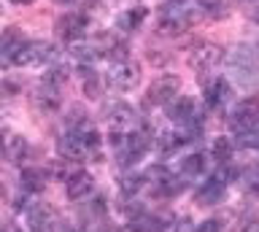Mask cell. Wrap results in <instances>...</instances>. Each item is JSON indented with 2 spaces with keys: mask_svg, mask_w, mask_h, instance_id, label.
<instances>
[{
  "mask_svg": "<svg viewBox=\"0 0 259 232\" xmlns=\"http://www.w3.org/2000/svg\"><path fill=\"white\" fill-rule=\"evenodd\" d=\"M227 62H230V73L238 81L240 89H254L259 84V52L254 46H248V43L235 46Z\"/></svg>",
  "mask_w": 259,
  "mask_h": 232,
  "instance_id": "6da1fadb",
  "label": "cell"
},
{
  "mask_svg": "<svg viewBox=\"0 0 259 232\" xmlns=\"http://www.w3.org/2000/svg\"><path fill=\"white\" fill-rule=\"evenodd\" d=\"M227 122H230V127L235 130V135L254 130L256 122H259V98L240 100L238 106L232 108V114H230V119H227Z\"/></svg>",
  "mask_w": 259,
  "mask_h": 232,
  "instance_id": "7a4b0ae2",
  "label": "cell"
},
{
  "mask_svg": "<svg viewBox=\"0 0 259 232\" xmlns=\"http://www.w3.org/2000/svg\"><path fill=\"white\" fill-rule=\"evenodd\" d=\"M178 89H181V78L173 76V73L154 78V84L149 86V92H146V106H167V103L178 95Z\"/></svg>",
  "mask_w": 259,
  "mask_h": 232,
  "instance_id": "3957f363",
  "label": "cell"
},
{
  "mask_svg": "<svg viewBox=\"0 0 259 232\" xmlns=\"http://www.w3.org/2000/svg\"><path fill=\"white\" fill-rule=\"evenodd\" d=\"M167 116H170V122L184 124V127L197 124L202 119V114L197 111V103H194L189 95H176V98L167 103Z\"/></svg>",
  "mask_w": 259,
  "mask_h": 232,
  "instance_id": "277c9868",
  "label": "cell"
},
{
  "mask_svg": "<svg viewBox=\"0 0 259 232\" xmlns=\"http://www.w3.org/2000/svg\"><path fill=\"white\" fill-rule=\"evenodd\" d=\"M57 35L62 38V41H68V43H76L78 38H84L87 33V14L84 11H68V14H62L60 19H57Z\"/></svg>",
  "mask_w": 259,
  "mask_h": 232,
  "instance_id": "5b68a950",
  "label": "cell"
},
{
  "mask_svg": "<svg viewBox=\"0 0 259 232\" xmlns=\"http://www.w3.org/2000/svg\"><path fill=\"white\" fill-rule=\"evenodd\" d=\"M57 57L54 46L46 43V41H27V46L14 57V65H46Z\"/></svg>",
  "mask_w": 259,
  "mask_h": 232,
  "instance_id": "8992f818",
  "label": "cell"
},
{
  "mask_svg": "<svg viewBox=\"0 0 259 232\" xmlns=\"http://www.w3.org/2000/svg\"><path fill=\"white\" fill-rule=\"evenodd\" d=\"M108 81L116 86V89H133V86L141 81V65L135 60H124V62H113L108 70Z\"/></svg>",
  "mask_w": 259,
  "mask_h": 232,
  "instance_id": "52a82bcc",
  "label": "cell"
},
{
  "mask_svg": "<svg viewBox=\"0 0 259 232\" xmlns=\"http://www.w3.org/2000/svg\"><path fill=\"white\" fill-rule=\"evenodd\" d=\"M105 119H108L111 130H119V132H135L138 130V114L133 108L127 106V103H113V106L105 108Z\"/></svg>",
  "mask_w": 259,
  "mask_h": 232,
  "instance_id": "ba28073f",
  "label": "cell"
},
{
  "mask_svg": "<svg viewBox=\"0 0 259 232\" xmlns=\"http://www.w3.org/2000/svg\"><path fill=\"white\" fill-rule=\"evenodd\" d=\"M219 60H222V46L202 41V43L194 46L192 54H189V68L197 70V73H205V70H210Z\"/></svg>",
  "mask_w": 259,
  "mask_h": 232,
  "instance_id": "9c48e42d",
  "label": "cell"
},
{
  "mask_svg": "<svg viewBox=\"0 0 259 232\" xmlns=\"http://www.w3.org/2000/svg\"><path fill=\"white\" fill-rule=\"evenodd\" d=\"M224 189H227V181L222 175H210V178L202 181L200 189L194 192V200H197L200 205H216L219 200L224 197Z\"/></svg>",
  "mask_w": 259,
  "mask_h": 232,
  "instance_id": "30bf717a",
  "label": "cell"
},
{
  "mask_svg": "<svg viewBox=\"0 0 259 232\" xmlns=\"http://www.w3.org/2000/svg\"><path fill=\"white\" fill-rule=\"evenodd\" d=\"M57 154L62 159H68V162H78V159L87 157V149L84 143H81V135L78 132H65L60 141H57Z\"/></svg>",
  "mask_w": 259,
  "mask_h": 232,
  "instance_id": "8fae6325",
  "label": "cell"
},
{
  "mask_svg": "<svg viewBox=\"0 0 259 232\" xmlns=\"http://www.w3.org/2000/svg\"><path fill=\"white\" fill-rule=\"evenodd\" d=\"M24 46H27V41H24V33L19 27H6L3 30V35H0V52H3L11 62H14V57L24 49Z\"/></svg>",
  "mask_w": 259,
  "mask_h": 232,
  "instance_id": "7c38bea8",
  "label": "cell"
},
{
  "mask_svg": "<svg viewBox=\"0 0 259 232\" xmlns=\"http://www.w3.org/2000/svg\"><path fill=\"white\" fill-rule=\"evenodd\" d=\"M92 187H95V178L89 173H73L68 181H65V192H68V197L70 200H84V197H89V192H92Z\"/></svg>",
  "mask_w": 259,
  "mask_h": 232,
  "instance_id": "4fadbf2b",
  "label": "cell"
},
{
  "mask_svg": "<svg viewBox=\"0 0 259 232\" xmlns=\"http://www.w3.org/2000/svg\"><path fill=\"white\" fill-rule=\"evenodd\" d=\"M32 103H35L40 111H46V114H54V111L60 108V92H57V86L40 81V86L32 92Z\"/></svg>",
  "mask_w": 259,
  "mask_h": 232,
  "instance_id": "5bb4252c",
  "label": "cell"
},
{
  "mask_svg": "<svg viewBox=\"0 0 259 232\" xmlns=\"http://www.w3.org/2000/svg\"><path fill=\"white\" fill-rule=\"evenodd\" d=\"M0 151H3V157L8 162H22L24 154H27V141L22 138V135H6V138H0Z\"/></svg>",
  "mask_w": 259,
  "mask_h": 232,
  "instance_id": "9a60e30c",
  "label": "cell"
},
{
  "mask_svg": "<svg viewBox=\"0 0 259 232\" xmlns=\"http://www.w3.org/2000/svg\"><path fill=\"white\" fill-rule=\"evenodd\" d=\"M49 181V173L44 167H24L22 173V189L24 192H44Z\"/></svg>",
  "mask_w": 259,
  "mask_h": 232,
  "instance_id": "2e32d148",
  "label": "cell"
},
{
  "mask_svg": "<svg viewBox=\"0 0 259 232\" xmlns=\"http://www.w3.org/2000/svg\"><path fill=\"white\" fill-rule=\"evenodd\" d=\"M227 98H230V84H227L224 78H213V81L205 86V100H208L210 108L224 106Z\"/></svg>",
  "mask_w": 259,
  "mask_h": 232,
  "instance_id": "e0dca14e",
  "label": "cell"
},
{
  "mask_svg": "<svg viewBox=\"0 0 259 232\" xmlns=\"http://www.w3.org/2000/svg\"><path fill=\"white\" fill-rule=\"evenodd\" d=\"M70 57L76 60V62H81V68H89L97 57H100V49H97L95 43H81V41H76V43L70 46Z\"/></svg>",
  "mask_w": 259,
  "mask_h": 232,
  "instance_id": "ac0fdd59",
  "label": "cell"
},
{
  "mask_svg": "<svg viewBox=\"0 0 259 232\" xmlns=\"http://www.w3.org/2000/svg\"><path fill=\"white\" fill-rule=\"evenodd\" d=\"M205 170V157L200 154H189V157H184L181 159V173L186 175V178H197V175Z\"/></svg>",
  "mask_w": 259,
  "mask_h": 232,
  "instance_id": "d6986e66",
  "label": "cell"
},
{
  "mask_svg": "<svg viewBox=\"0 0 259 232\" xmlns=\"http://www.w3.org/2000/svg\"><path fill=\"white\" fill-rule=\"evenodd\" d=\"M143 19H146V9H133V11H124V14L119 17V27L130 33V30H138V27H141V22H143Z\"/></svg>",
  "mask_w": 259,
  "mask_h": 232,
  "instance_id": "ffe728a7",
  "label": "cell"
},
{
  "mask_svg": "<svg viewBox=\"0 0 259 232\" xmlns=\"http://www.w3.org/2000/svg\"><path fill=\"white\" fill-rule=\"evenodd\" d=\"M143 187V175H138V173H127V175H121V195H138Z\"/></svg>",
  "mask_w": 259,
  "mask_h": 232,
  "instance_id": "44dd1931",
  "label": "cell"
},
{
  "mask_svg": "<svg viewBox=\"0 0 259 232\" xmlns=\"http://www.w3.org/2000/svg\"><path fill=\"white\" fill-rule=\"evenodd\" d=\"M213 157H216V162H222V165L230 162V159H232V143H230V138H219L213 143Z\"/></svg>",
  "mask_w": 259,
  "mask_h": 232,
  "instance_id": "7402d4cb",
  "label": "cell"
},
{
  "mask_svg": "<svg viewBox=\"0 0 259 232\" xmlns=\"http://www.w3.org/2000/svg\"><path fill=\"white\" fill-rule=\"evenodd\" d=\"M194 229H197V227H194V224H192V219H189V216H181V219H178V221L167 224V227L162 229V232H194Z\"/></svg>",
  "mask_w": 259,
  "mask_h": 232,
  "instance_id": "603a6c76",
  "label": "cell"
},
{
  "mask_svg": "<svg viewBox=\"0 0 259 232\" xmlns=\"http://www.w3.org/2000/svg\"><path fill=\"white\" fill-rule=\"evenodd\" d=\"M238 143H240V146H246V149H259V130L254 127V130H248V132H240Z\"/></svg>",
  "mask_w": 259,
  "mask_h": 232,
  "instance_id": "cb8c5ba5",
  "label": "cell"
},
{
  "mask_svg": "<svg viewBox=\"0 0 259 232\" xmlns=\"http://www.w3.org/2000/svg\"><path fill=\"white\" fill-rule=\"evenodd\" d=\"M84 108L81 106H73L70 108V116H65V122H68L70 127H87V119H84Z\"/></svg>",
  "mask_w": 259,
  "mask_h": 232,
  "instance_id": "d4e9b609",
  "label": "cell"
},
{
  "mask_svg": "<svg viewBox=\"0 0 259 232\" xmlns=\"http://www.w3.org/2000/svg\"><path fill=\"white\" fill-rule=\"evenodd\" d=\"M65 78H68V70H65V68H52V70L46 73L44 81H46V84H52V86H60Z\"/></svg>",
  "mask_w": 259,
  "mask_h": 232,
  "instance_id": "484cf974",
  "label": "cell"
},
{
  "mask_svg": "<svg viewBox=\"0 0 259 232\" xmlns=\"http://www.w3.org/2000/svg\"><path fill=\"white\" fill-rule=\"evenodd\" d=\"M194 232H222V221H219V219H208V221L197 224V229H194Z\"/></svg>",
  "mask_w": 259,
  "mask_h": 232,
  "instance_id": "4316f807",
  "label": "cell"
},
{
  "mask_svg": "<svg viewBox=\"0 0 259 232\" xmlns=\"http://www.w3.org/2000/svg\"><path fill=\"white\" fill-rule=\"evenodd\" d=\"M84 92L89 95V98H97V95H100V84H97L95 76H89L87 81H84Z\"/></svg>",
  "mask_w": 259,
  "mask_h": 232,
  "instance_id": "83f0119b",
  "label": "cell"
},
{
  "mask_svg": "<svg viewBox=\"0 0 259 232\" xmlns=\"http://www.w3.org/2000/svg\"><path fill=\"white\" fill-rule=\"evenodd\" d=\"M19 92V86L11 84V81H0V98H11V95Z\"/></svg>",
  "mask_w": 259,
  "mask_h": 232,
  "instance_id": "f1b7e54d",
  "label": "cell"
},
{
  "mask_svg": "<svg viewBox=\"0 0 259 232\" xmlns=\"http://www.w3.org/2000/svg\"><path fill=\"white\" fill-rule=\"evenodd\" d=\"M243 232H259V219H254L251 224H246V227H243Z\"/></svg>",
  "mask_w": 259,
  "mask_h": 232,
  "instance_id": "f546056e",
  "label": "cell"
},
{
  "mask_svg": "<svg viewBox=\"0 0 259 232\" xmlns=\"http://www.w3.org/2000/svg\"><path fill=\"white\" fill-rule=\"evenodd\" d=\"M248 192H251V195H254V197H259V178L248 183Z\"/></svg>",
  "mask_w": 259,
  "mask_h": 232,
  "instance_id": "4dcf8cb0",
  "label": "cell"
},
{
  "mask_svg": "<svg viewBox=\"0 0 259 232\" xmlns=\"http://www.w3.org/2000/svg\"><path fill=\"white\" fill-rule=\"evenodd\" d=\"M11 3H16V6H30V3H35V0H11Z\"/></svg>",
  "mask_w": 259,
  "mask_h": 232,
  "instance_id": "1f68e13d",
  "label": "cell"
},
{
  "mask_svg": "<svg viewBox=\"0 0 259 232\" xmlns=\"http://www.w3.org/2000/svg\"><path fill=\"white\" fill-rule=\"evenodd\" d=\"M0 232H14V229L8 227V224H3V221H0Z\"/></svg>",
  "mask_w": 259,
  "mask_h": 232,
  "instance_id": "d6a6232c",
  "label": "cell"
},
{
  "mask_svg": "<svg viewBox=\"0 0 259 232\" xmlns=\"http://www.w3.org/2000/svg\"><path fill=\"white\" fill-rule=\"evenodd\" d=\"M57 3H62V6H70V3H76V0H57Z\"/></svg>",
  "mask_w": 259,
  "mask_h": 232,
  "instance_id": "836d02e7",
  "label": "cell"
},
{
  "mask_svg": "<svg viewBox=\"0 0 259 232\" xmlns=\"http://www.w3.org/2000/svg\"><path fill=\"white\" fill-rule=\"evenodd\" d=\"M200 3H205V0H200Z\"/></svg>",
  "mask_w": 259,
  "mask_h": 232,
  "instance_id": "e575fe53",
  "label": "cell"
}]
</instances>
